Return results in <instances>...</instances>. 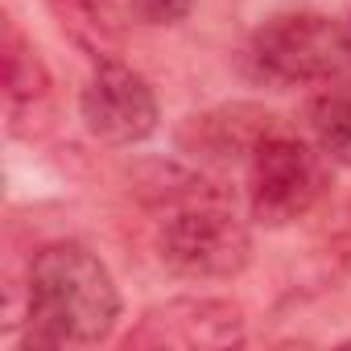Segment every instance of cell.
Listing matches in <instances>:
<instances>
[{"label": "cell", "instance_id": "1", "mask_svg": "<svg viewBox=\"0 0 351 351\" xmlns=\"http://www.w3.org/2000/svg\"><path fill=\"white\" fill-rule=\"evenodd\" d=\"M120 322V289L108 265L79 240H54L34 252L25 273L21 347H95Z\"/></svg>", "mask_w": 351, "mask_h": 351}, {"label": "cell", "instance_id": "2", "mask_svg": "<svg viewBox=\"0 0 351 351\" xmlns=\"http://www.w3.org/2000/svg\"><path fill=\"white\" fill-rule=\"evenodd\" d=\"M157 261L182 281H232L252 261V232L223 195H203L169 207L157 228Z\"/></svg>", "mask_w": 351, "mask_h": 351}, {"label": "cell", "instance_id": "3", "mask_svg": "<svg viewBox=\"0 0 351 351\" xmlns=\"http://www.w3.org/2000/svg\"><path fill=\"white\" fill-rule=\"evenodd\" d=\"M248 62L265 83H277V87L335 83L351 66L347 25L326 13H310V9L277 13L252 34Z\"/></svg>", "mask_w": 351, "mask_h": 351}, {"label": "cell", "instance_id": "4", "mask_svg": "<svg viewBox=\"0 0 351 351\" xmlns=\"http://www.w3.org/2000/svg\"><path fill=\"white\" fill-rule=\"evenodd\" d=\"M326 195V157L314 141L273 132L248 157V211L261 228L306 219Z\"/></svg>", "mask_w": 351, "mask_h": 351}, {"label": "cell", "instance_id": "5", "mask_svg": "<svg viewBox=\"0 0 351 351\" xmlns=\"http://www.w3.org/2000/svg\"><path fill=\"white\" fill-rule=\"evenodd\" d=\"M248 335L244 306L232 298H169L149 306L124 335L128 351H219Z\"/></svg>", "mask_w": 351, "mask_h": 351}, {"label": "cell", "instance_id": "6", "mask_svg": "<svg viewBox=\"0 0 351 351\" xmlns=\"http://www.w3.org/2000/svg\"><path fill=\"white\" fill-rule=\"evenodd\" d=\"M79 116L95 141L124 149V145H141L157 132L161 108L141 71H132L120 58H108V62H95V71L79 95Z\"/></svg>", "mask_w": 351, "mask_h": 351}, {"label": "cell", "instance_id": "7", "mask_svg": "<svg viewBox=\"0 0 351 351\" xmlns=\"http://www.w3.org/2000/svg\"><path fill=\"white\" fill-rule=\"evenodd\" d=\"M277 132V116L261 104H219L178 124L173 145L191 161H248L265 136Z\"/></svg>", "mask_w": 351, "mask_h": 351}, {"label": "cell", "instance_id": "8", "mask_svg": "<svg viewBox=\"0 0 351 351\" xmlns=\"http://www.w3.org/2000/svg\"><path fill=\"white\" fill-rule=\"evenodd\" d=\"M54 95V79L50 66L42 58V50L21 34L17 21H5V104H9V128L21 136V124H29L34 136V120L46 116Z\"/></svg>", "mask_w": 351, "mask_h": 351}, {"label": "cell", "instance_id": "9", "mask_svg": "<svg viewBox=\"0 0 351 351\" xmlns=\"http://www.w3.org/2000/svg\"><path fill=\"white\" fill-rule=\"evenodd\" d=\"M62 34L95 62H108L120 54V21L112 0H46Z\"/></svg>", "mask_w": 351, "mask_h": 351}, {"label": "cell", "instance_id": "10", "mask_svg": "<svg viewBox=\"0 0 351 351\" xmlns=\"http://www.w3.org/2000/svg\"><path fill=\"white\" fill-rule=\"evenodd\" d=\"M306 128L326 161L351 169V87H339V79L322 83L306 108Z\"/></svg>", "mask_w": 351, "mask_h": 351}, {"label": "cell", "instance_id": "11", "mask_svg": "<svg viewBox=\"0 0 351 351\" xmlns=\"http://www.w3.org/2000/svg\"><path fill=\"white\" fill-rule=\"evenodd\" d=\"M128 9L145 25H178L191 17L195 0H128Z\"/></svg>", "mask_w": 351, "mask_h": 351}, {"label": "cell", "instance_id": "12", "mask_svg": "<svg viewBox=\"0 0 351 351\" xmlns=\"http://www.w3.org/2000/svg\"><path fill=\"white\" fill-rule=\"evenodd\" d=\"M343 25H347V42H351V17H347V21H343Z\"/></svg>", "mask_w": 351, "mask_h": 351}, {"label": "cell", "instance_id": "13", "mask_svg": "<svg viewBox=\"0 0 351 351\" xmlns=\"http://www.w3.org/2000/svg\"><path fill=\"white\" fill-rule=\"evenodd\" d=\"M343 347H351V339H343Z\"/></svg>", "mask_w": 351, "mask_h": 351}]
</instances>
